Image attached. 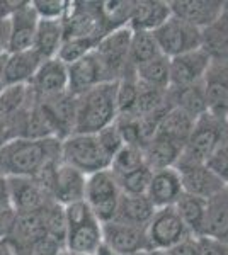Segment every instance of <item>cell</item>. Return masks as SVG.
I'll return each mask as SVG.
<instances>
[{
	"label": "cell",
	"mask_w": 228,
	"mask_h": 255,
	"mask_svg": "<svg viewBox=\"0 0 228 255\" xmlns=\"http://www.w3.org/2000/svg\"><path fill=\"white\" fill-rule=\"evenodd\" d=\"M61 162V139L12 138L0 148V175L36 177L51 163Z\"/></svg>",
	"instance_id": "6da1fadb"
},
{
	"label": "cell",
	"mask_w": 228,
	"mask_h": 255,
	"mask_svg": "<svg viewBox=\"0 0 228 255\" xmlns=\"http://www.w3.org/2000/svg\"><path fill=\"white\" fill-rule=\"evenodd\" d=\"M116 82L95 85L77 97L75 131L80 134H95L106 126L113 125L118 118L116 108Z\"/></svg>",
	"instance_id": "7a4b0ae2"
},
{
	"label": "cell",
	"mask_w": 228,
	"mask_h": 255,
	"mask_svg": "<svg viewBox=\"0 0 228 255\" xmlns=\"http://www.w3.org/2000/svg\"><path fill=\"white\" fill-rule=\"evenodd\" d=\"M227 134L228 125L225 119H218L208 113L203 114L194 121L193 131L182 148L176 168L206 165V162L222 145Z\"/></svg>",
	"instance_id": "3957f363"
},
{
	"label": "cell",
	"mask_w": 228,
	"mask_h": 255,
	"mask_svg": "<svg viewBox=\"0 0 228 255\" xmlns=\"http://www.w3.org/2000/svg\"><path fill=\"white\" fill-rule=\"evenodd\" d=\"M67 238L65 250L77 255H95L102 245V225L92 215L89 206L80 201L65 206Z\"/></svg>",
	"instance_id": "277c9868"
},
{
	"label": "cell",
	"mask_w": 228,
	"mask_h": 255,
	"mask_svg": "<svg viewBox=\"0 0 228 255\" xmlns=\"http://www.w3.org/2000/svg\"><path fill=\"white\" fill-rule=\"evenodd\" d=\"M61 162L80 170L84 175L107 170L111 158L104 153L95 134L73 133L61 139Z\"/></svg>",
	"instance_id": "5b68a950"
},
{
	"label": "cell",
	"mask_w": 228,
	"mask_h": 255,
	"mask_svg": "<svg viewBox=\"0 0 228 255\" xmlns=\"http://www.w3.org/2000/svg\"><path fill=\"white\" fill-rule=\"evenodd\" d=\"M131 34L133 31L128 26L118 27V29L109 31L102 36L94 49V55L97 56L99 63L106 73V79L109 82L119 80L128 72L135 70L130 65Z\"/></svg>",
	"instance_id": "8992f818"
},
{
	"label": "cell",
	"mask_w": 228,
	"mask_h": 255,
	"mask_svg": "<svg viewBox=\"0 0 228 255\" xmlns=\"http://www.w3.org/2000/svg\"><path fill=\"white\" fill-rule=\"evenodd\" d=\"M119 199H121V191L118 186V179L109 168L87 175L84 203L101 225L114 220Z\"/></svg>",
	"instance_id": "52a82bcc"
},
{
	"label": "cell",
	"mask_w": 228,
	"mask_h": 255,
	"mask_svg": "<svg viewBox=\"0 0 228 255\" xmlns=\"http://www.w3.org/2000/svg\"><path fill=\"white\" fill-rule=\"evenodd\" d=\"M153 36L160 53L167 58L201 48V31L176 15H171L160 27H157Z\"/></svg>",
	"instance_id": "ba28073f"
},
{
	"label": "cell",
	"mask_w": 228,
	"mask_h": 255,
	"mask_svg": "<svg viewBox=\"0 0 228 255\" xmlns=\"http://www.w3.org/2000/svg\"><path fill=\"white\" fill-rule=\"evenodd\" d=\"M145 232L150 250H164V252L191 235L174 206L155 209Z\"/></svg>",
	"instance_id": "9c48e42d"
},
{
	"label": "cell",
	"mask_w": 228,
	"mask_h": 255,
	"mask_svg": "<svg viewBox=\"0 0 228 255\" xmlns=\"http://www.w3.org/2000/svg\"><path fill=\"white\" fill-rule=\"evenodd\" d=\"M10 209L20 213H39L55 201L39 186L34 177H7Z\"/></svg>",
	"instance_id": "30bf717a"
},
{
	"label": "cell",
	"mask_w": 228,
	"mask_h": 255,
	"mask_svg": "<svg viewBox=\"0 0 228 255\" xmlns=\"http://www.w3.org/2000/svg\"><path fill=\"white\" fill-rule=\"evenodd\" d=\"M211 65L210 55L203 48L193 49L184 55L169 58V87H188V85L201 84Z\"/></svg>",
	"instance_id": "8fae6325"
},
{
	"label": "cell",
	"mask_w": 228,
	"mask_h": 255,
	"mask_svg": "<svg viewBox=\"0 0 228 255\" xmlns=\"http://www.w3.org/2000/svg\"><path fill=\"white\" fill-rule=\"evenodd\" d=\"M39 104L41 111L48 118L55 136L58 139H65L75 131V113H77V97L68 90L58 96L46 99H34Z\"/></svg>",
	"instance_id": "7c38bea8"
},
{
	"label": "cell",
	"mask_w": 228,
	"mask_h": 255,
	"mask_svg": "<svg viewBox=\"0 0 228 255\" xmlns=\"http://www.w3.org/2000/svg\"><path fill=\"white\" fill-rule=\"evenodd\" d=\"M102 244L109 247L116 255H128L143 250L150 252L145 228L124 225L119 221L102 223Z\"/></svg>",
	"instance_id": "4fadbf2b"
},
{
	"label": "cell",
	"mask_w": 228,
	"mask_h": 255,
	"mask_svg": "<svg viewBox=\"0 0 228 255\" xmlns=\"http://www.w3.org/2000/svg\"><path fill=\"white\" fill-rule=\"evenodd\" d=\"M203 89L206 96L208 114L225 119L228 116V63L213 61L203 79Z\"/></svg>",
	"instance_id": "5bb4252c"
},
{
	"label": "cell",
	"mask_w": 228,
	"mask_h": 255,
	"mask_svg": "<svg viewBox=\"0 0 228 255\" xmlns=\"http://www.w3.org/2000/svg\"><path fill=\"white\" fill-rule=\"evenodd\" d=\"M34 99H46L68 90V68L58 58L44 60L29 84Z\"/></svg>",
	"instance_id": "9a60e30c"
},
{
	"label": "cell",
	"mask_w": 228,
	"mask_h": 255,
	"mask_svg": "<svg viewBox=\"0 0 228 255\" xmlns=\"http://www.w3.org/2000/svg\"><path fill=\"white\" fill-rule=\"evenodd\" d=\"M87 175L77 168L60 162L55 168L51 186V197L60 206H70L73 203H80L85 197Z\"/></svg>",
	"instance_id": "2e32d148"
},
{
	"label": "cell",
	"mask_w": 228,
	"mask_h": 255,
	"mask_svg": "<svg viewBox=\"0 0 228 255\" xmlns=\"http://www.w3.org/2000/svg\"><path fill=\"white\" fill-rule=\"evenodd\" d=\"M169 7H171L172 15L203 31L218 19L225 7V2L222 0H171Z\"/></svg>",
	"instance_id": "e0dca14e"
},
{
	"label": "cell",
	"mask_w": 228,
	"mask_h": 255,
	"mask_svg": "<svg viewBox=\"0 0 228 255\" xmlns=\"http://www.w3.org/2000/svg\"><path fill=\"white\" fill-rule=\"evenodd\" d=\"M182 194H184V189H182L181 174L176 167L152 172L147 197L155 209L176 206Z\"/></svg>",
	"instance_id": "ac0fdd59"
},
{
	"label": "cell",
	"mask_w": 228,
	"mask_h": 255,
	"mask_svg": "<svg viewBox=\"0 0 228 255\" xmlns=\"http://www.w3.org/2000/svg\"><path fill=\"white\" fill-rule=\"evenodd\" d=\"M38 22L39 19L36 15L34 9H32V3L24 2L9 19L10 24L9 53H19L32 48L36 29H38Z\"/></svg>",
	"instance_id": "d6986e66"
},
{
	"label": "cell",
	"mask_w": 228,
	"mask_h": 255,
	"mask_svg": "<svg viewBox=\"0 0 228 255\" xmlns=\"http://www.w3.org/2000/svg\"><path fill=\"white\" fill-rule=\"evenodd\" d=\"M68 92L75 97L82 96L87 90L94 89L95 85H101L104 82H109L106 79V73L99 63L97 56L89 53L84 58H80L75 63L68 65Z\"/></svg>",
	"instance_id": "ffe728a7"
},
{
	"label": "cell",
	"mask_w": 228,
	"mask_h": 255,
	"mask_svg": "<svg viewBox=\"0 0 228 255\" xmlns=\"http://www.w3.org/2000/svg\"><path fill=\"white\" fill-rule=\"evenodd\" d=\"M177 170L181 174L182 189L189 196L210 201L211 197H215L227 187V184L218 175H215L206 165L184 167L177 168Z\"/></svg>",
	"instance_id": "44dd1931"
},
{
	"label": "cell",
	"mask_w": 228,
	"mask_h": 255,
	"mask_svg": "<svg viewBox=\"0 0 228 255\" xmlns=\"http://www.w3.org/2000/svg\"><path fill=\"white\" fill-rule=\"evenodd\" d=\"M172 15L169 2L160 0H140L133 2L131 7L128 27L131 31H148L153 32L157 27H160L169 17Z\"/></svg>",
	"instance_id": "7402d4cb"
},
{
	"label": "cell",
	"mask_w": 228,
	"mask_h": 255,
	"mask_svg": "<svg viewBox=\"0 0 228 255\" xmlns=\"http://www.w3.org/2000/svg\"><path fill=\"white\" fill-rule=\"evenodd\" d=\"M41 63L43 60L32 48L19 53H9L5 60V70H3V87L29 85Z\"/></svg>",
	"instance_id": "603a6c76"
},
{
	"label": "cell",
	"mask_w": 228,
	"mask_h": 255,
	"mask_svg": "<svg viewBox=\"0 0 228 255\" xmlns=\"http://www.w3.org/2000/svg\"><path fill=\"white\" fill-rule=\"evenodd\" d=\"M7 238L15 245V249H17V247L19 249H29V247H32L36 242L46 238L43 211L15 215Z\"/></svg>",
	"instance_id": "cb8c5ba5"
},
{
	"label": "cell",
	"mask_w": 228,
	"mask_h": 255,
	"mask_svg": "<svg viewBox=\"0 0 228 255\" xmlns=\"http://www.w3.org/2000/svg\"><path fill=\"white\" fill-rule=\"evenodd\" d=\"M203 237L228 245V186L215 197H211L206 204Z\"/></svg>",
	"instance_id": "d4e9b609"
},
{
	"label": "cell",
	"mask_w": 228,
	"mask_h": 255,
	"mask_svg": "<svg viewBox=\"0 0 228 255\" xmlns=\"http://www.w3.org/2000/svg\"><path fill=\"white\" fill-rule=\"evenodd\" d=\"M201 48L213 61L228 63V2L218 19L201 31Z\"/></svg>",
	"instance_id": "484cf974"
},
{
	"label": "cell",
	"mask_w": 228,
	"mask_h": 255,
	"mask_svg": "<svg viewBox=\"0 0 228 255\" xmlns=\"http://www.w3.org/2000/svg\"><path fill=\"white\" fill-rule=\"evenodd\" d=\"M167 104L171 108L181 109L193 119L201 118L208 113L206 106V96L203 84L188 85V87H169L167 89Z\"/></svg>",
	"instance_id": "4316f807"
},
{
	"label": "cell",
	"mask_w": 228,
	"mask_h": 255,
	"mask_svg": "<svg viewBox=\"0 0 228 255\" xmlns=\"http://www.w3.org/2000/svg\"><path fill=\"white\" fill-rule=\"evenodd\" d=\"M155 206L150 203L147 196H124L121 194L118 204V211L113 221H119L124 225L138 226V228H147L150 223Z\"/></svg>",
	"instance_id": "83f0119b"
},
{
	"label": "cell",
	"mask_w": 228,
	"mask_h": 255,
	"mask_svg": "<svg viewBox=\"0 0 228 255\" xmlns=\"http://www.w3.org/2000/svg\"><path fill=\"white\" fill-rule=\"evenodd\" d=\"M65 39L63 22L61 20H43L39 19L38 29H36L32 49L41 56V60L56 58L58 49Z\"/></svg>",
	"instance_id": "f1b7e54d"
},
{
	"label": "cell",
	"mask_w": 228,
	"mask_h": 255,
	"mask_svg": "<svg viewBox=\"0 0 228 255\" xmlns=\"http://www.w3.org/2000/svg\"><path fill=\"white\" fill-rule=\"evenodd\" d=\"M182 146L176 143L169 141L165 138L155 136L152 141H148L143 146V157L145 165L150 168L152 172L164 170V168H171L177 165V160L181 157Z\"/></svg>",
	"instance_id": "f546056e"
},
{
	"label": "cell",
	"mask_w": 228,
	"mask_h": 255,
	"mask_svg": "<svg viewBox=\"0 0 228 255\" xmlns=\"http://www.w3.org/2000/svg\"><path fill=\"white\" fill-rule=\"evenodd\" d=\"M194 121H196V119H193L186 113H182L181 109L171 108L165 113V116L162 118L155 136L165 138V139H169V141L184 148L191 131H193Z\"/></svg>",
	"instance_id": "4dcf8cb0"
},
{
	"label": "cell",
	"mask_w": 228,
	"mask_h": 255,
	"mask_svg": "<svg viewBox=\"0 0 228 255\" xmlns=\"http://www.w3.org/2000/svg\"><path fill=\"white\" fill-rule=\"evenodd\" d=\"M32 94L29 85H9L0 92V126H9L20 111H24L32 102Z\"/></svg>",
	"instance_id": "1f68e13d"
},
{
	"label": "cell",
	"mask_w": 228,
	"mask_h": 255,
	"mask_svg": "<svg viewBox=\"0 0 228 255\" xmlns=\"http://www.w3.org/2000/svg\"><path fill=\"white\" fill-rule=\"evenodd\" d=\"M206 204L208 201L200 199L189 194H182L179 201L176 203V211L179 213L182 223L186 225L188 232L193 237H203V226H205L206 218Z\"/></svg>",
	"instance_id": "d6a6232c"
},
{
	"label": "cell",
	"mask_w": 228,
	"mask_h": 255,
	"mask_svg": "<svg viewBox=\"0 0 228 255\" xmlns=\"http://www.w3.org/2000/svg\"><path fill=\"white\" fill-rule=\"evenodd\" d=\"M135 77L138 82L152 87L169 89L171 77H169V58L164 55H159L147 63H142L135 68Z\"/></svg>",
	"instance_id": "836d02e7"
},
{
	"label": "cell",
	"mask_w": 228,
	"mask_h": 255,
	"mask_svg": "<svg viewBox=\"0 0 228 255\" xmlns=\"http://www.w3.org/2000/svg\"><path fill=\"white\" fill-rule=\"evenodd\" d=\"M167 104V89L152 87V85L138 82V97H136L135 116H147V114L159 113L169 109Z\"/></svg>",
	"instance_id": "e575fe53"
},
{
	"label": "cell",
	"mask_w": 228,
	"mask_h": 255,
	"mask_svg": "<svg viewBox=\"0 0 228 255\" xmlns=\"http://www.w3.org/2000/svg\"><path fill=\"white\" fill-rule=\"evenodd\" d=\"M162 55L159 44L155 41L153 32L148 31H133L130 43V65L136 68L138 65L147 63Z\"/></svg>",
	"instance_id": "d590c367"
},
{
	"label": "cell",
	"mask_w": 228,
	"mask_h": 255,
	"mask_svg": "<svg viewBox=\"0 0 228 255\" xmlns=\"http://www.w3.org/2000/svg\"><path fill=\"white\" fill-rule=\"evenodd\" d=\"M136 97H138V80L135 77V70H131L126 75H123L116 85L118 116H135Z\"/></svg>",
	"instance_id": "8d00e7d4"
},
{
	"label": "cell",
	"mask_w": 228,
	"mask_h": 255,
	"mask_svg": "<svg viewBox=\"0 0 228 255\" xmlns=\"http://www.w3.org/2000/svg\"><path fill=\"white\" fill-rule=\"evenodd\" d=\"M145 167V157H143V148L135 145H124L118 153L111 160L109 170L116 177L126 175L133 170Z\"/></svg>",
	"instance_id": "74e56055"
},
{
	"label": "cell",
	"mask_w": 228,
	"mask_h": 255,
	"mask_svg": "<svg viewBox=\"0 0 228 255\" xmlns=\"http://www.w3.org/2000/svg\"><path fill=\"white\" fill-rule=\"evenodd\" d=\"M97 43L99 39L94 38H65L60 49H58L56 58L63 61L68 67V65L75 63V61L87 56L89 53H92L95 46H97Z\"/></svg>",
	"instance_id": "f35d334b"
},
{
	"label": "cell",
	"mask_w": 228,
	"mask_h": 255,
	"mask_svg": "<svg viewBox=\"0 0 228 255\" xmlns=\"http://www.w3.org/2000/svg\"><path fill=\"white\" fill-rule=\"evenodd\" d=\"M121 194L124 196H147L148 184L152 179V170L147 165L133 170L126 175L116 177Z\"/></svg>",
	"instance_id": "ab89813d"
},
{
	"label": "cell",
	"mask_w": 228,
	"mask_h": 255,
	"mask_svg": "<svg viewBox=\"0 0 228 255\" xmlns=\"http://www.w3.org/2000/svg\"><path fill=\"white\" fill-rule=\"evenodd\" d=\"M31 3L38 19L43 20H63L70 5L65 0H32Z\"/></svg>",
	"instance_id": "60d3db41"
},
{
	"label": "cell",
	"mask_w": 228,
	"mask_h": 255,
	"mask_svg": "<svg viewBox=\"0 0 228 255\" xmlns=\"http://www.w3.org/2000/svg\"><path fill=\"white\" fill-rule=\"evenodd\" d=\"M95 136H97V141L102 150H104V153L111 160H113L114 155L124 146L123 136H121V133H119L118 126H116V121L113 125L106 126L104 129H101L99 133H95Z\"/></svg>",
	"instance_id": "b9f144b4"
},
{
	"label": "cell",
	"mask_w": 228,
	"mask_h": 255,
	"mask_svg": "<svg viewBox=\"0 0 228 255\" xmlns=\"http://www.w3.org/2000/svg\"><path fill=\"white\" fill-rule=\"evenodd\" d=\"M200 255H228V245L208 237H198Z\"/></svg>",
	"instance_id": "7bdbcfd3"
},
{
	"label": "cell",
	"mask_w": 228,
	"mask_h": 255,
	"mask_svg": "<svg viewBox=\"0 0 228 255\" xmlns=\"http://www.w3.org/2000/svg\"><path fill=\"white\" fill-rule=\"evenodd\" d=\"M169 255H200V245H198V237H186L179 244H176L172 249L167 250Z\"/></svg>",
	"instance_id": "ee69618b"
},
{
	"label": "cell",
	"mask_w": 228,
	"mask_h": 255,
	"mask_svg": "<svg viewBox=\"0 0 228 255\" xmlns=\"http://www.w3.org/2000/svg\"><path fill=\"white\" fill-rule=\"evenodd\" d=\"M9 36H10L9 19L0 17V55H7L9 53Z\"/></svg>",
	"instance_id": "f6af8a7d"
},
{
	"label": "cell",
	"mask_w": 228,
	"mask_h": 255,
	"mask_svg": "<svg viewBox=\"0 0 228 255\" xmlns=\"http://www.w3.org/2000/svg\"><path fill=\"white\" fill-rule=\"evenodd\" d=\"M14 211H0V242H3L10 232L12 221H14Z\"/></svg>",
	"instance_id": "bcb514c9"
},
{
	"label": "cell",
	"mask_w": 228,
	"mask_h": 255,
	"mask_svg": "<svg viewBox=\"0 0 228 255\" xmlns=\"http://www.w3.org/2000/svg\"><path fill=\"white\" fill-rule=\"evenodd\" d=\"M0 211H12L9 201V186H7V177L0 175Z\"/></svg>",
	"instance_id": "7dc6e473"
},
{
	"label": "cell",
	"mask_w": 228,
	"mask_h": 255,
	"mask_svg": "<svg viewBox=\"0 0 228 255\" xmlns=\"http://www.w3.org/2000/svg\"><path fill=\"white\" fill-rule=\"evenodd\" d=\"M12 138H14V134H12L10 128L9 126H0V148H2Z\"/></svg>",
	"instance_id": "c3c4849f"
},
{
	"label": "cell",
	"mask_w": 228,
	"mask_h": 255,
	"mask_svg": "<svg viewBox=\"0 0 228 255\" xmlns=\"http://www.w3.org/2000/svg\"><path fill=\"white\" fill-rule=\"evenodd\" d=\"M220 150L223 151V155H225L227 160H228V134L225 136V139L222 141V145H220Z\"/></svg>",
	"instance_id": "681fc988"
},
{
	"label": "cell",
	"mask_w": 228,
	"mask_h": 255,
	"mask_svg": "<svg viewBox=\"0 0 228 255\" xmlns=\"http://www.w3.org/2000/svg\"><path fill=\"white\" fill-rule=\"evenodd\" d=\"M0 255H12V252L3 245V242H0Z\"/></svg>",
	"instance_id": "f907efd6"
},
{
	"label": "cell",
	"mask_w": 228,
	"mask_h": 255,
	"mask_svg": "<svg viewBox=\"0 0 228 255\" xmlns=\"http://www.w3.org/2000/svg\"><path fill=\"white\" fill-rule=\"evenodd\" d=\"M150 255H169V254L164 252V250H150Z\"/></svg>",
	"instance_id": "816d5d0a"
},
{
	"label": "cell",
	"mask_w": 228,
	"mask_h": 255,
	"mask_svg": "<svg viewBox=\"0 0 228 255\" xmlns=\"http://www.w3.org/2000/svg\"><path fill=\"white\" fill-rule=\"evenodd\" d=\"M128 255H150L148 250H143V252H135V254H128Z\"/></svg>",
	"instance_id": "f5cc1de1"
},
{
	"label": "cell",
	"mask_w": 228,
	"mask_h": 255,
	"mask_svg": "<svg viewBox=\"0 0 228 255\" xmlns=\"http://www.w3.org/2000/svg\"><path fill=\"white\" fill-rule=\"evenodd\" d=\"M55 255H68V252H67L65 249H61V250H58V252H56Z\"/></svg>",
	"instance_id": "db71d44e"
},
{
	"label": "cell",
	"mask_w": 228,
	"mask_h": 255,
	"mask_svg": "<svg viewBox=\"0 0 228 255\" xmlns=\"http://www.w3.org/2000/svg\"><path fill=\"white\" fill-rule=\"evenodd\" d=\"M68 255H77V254H70V252H68Z\"/></svg>",
	"instance_id": "11a10c76"
},
{
	"label": "cell",
	"mask_w": 228,
	"mask_h": 255,
	"mask_svg": "<svg viewBox=\"0 0 228 255\" xmlns=\"http://www.w3.org/2000/svg\"><path fill=\"white\" fill-rule=\"evenodd\" d=\"M227 125H228V116H227Z\"/></svg>",
	"instance_id": "9f6ffc18"
}]
</instances>
